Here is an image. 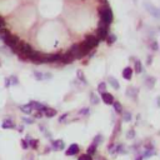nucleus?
<instances>
[{
  "label": "nucleus",
  "mask_w": 160,
  "mask_h": 160,
  "mask_svg": "<svg viewBox=\"0 0 160 160\" xmlns=\"http://www.w3.org/2000/svg\"><path fill=\"white\" fill-rule=\"evenodd\" d=\"M155 83H156V80H155V78H153V77L146 79V85H148V88H154Z\"/></svg>",
  "instance_id": "7c9ffc66"
},
{
  "label": "nucleus",
  "mask_w": 160,
  "mask_h": 160,
  "mask_svg": "<svg viewBox=\"0 0 160 160\" xmlns=\"http://www.w3.org/2000/svg\"><path fill=\"white\" fill-rule=\"evenodd\" d=\"M121 130V120H118L115 123V126H114V131H113V136H111V143L114 141V139L116 136H118V134L120 133Z\"/></svg>",
  "instance_id": "9b49d317"
},
{
  "label": "nucleus",
  "mask_w": 160,
  "mask_h": 160,
  "mask_svg": "<svg viewBox=\"0 0 160 160\" xmlns=\"http://www.w3.org/2000/svg\"><path fill=\"white\" fill-rule=\"evenodd\" d=\"M90 113V109L89 108H83L79 110V115H88Z\"/></svg>",
  "instance_id": "f704fd0d"
},
{
  "label": "nucleus",
  "mask_w": 160,
  "mask_h": 160,
  "mask_svg": "<svg viewBox=\"0 0 160 160\" xmlns=\"http://www.w3.org/2000/svg\"><path fill=\"white\" fill-rule=\"evenodd\" d=\"M78 160H93V158L90 155H88V154H83V155L79 156Z\"/></svg>",
  "instance_id": "e433bc0d"
},
{
  "label": "nucleus",
  "mask_w": 160,
  "mask_h": 160,
  "mask_svg": "<svg viewBox=\"0 0 160 160\" xmlns=\"http://www.w3.org/2000/svg\"><path fill=\"white\" fill-rule=\"evenodd\" d=\"M39 129L41 130V133H43V134H44L45 136H50V134H49V133L46 131V128H45L44 125H39Z\"/></svg>",
  "instance_id": "c9c22d12"
},
{
  "label": "nucleus",
  "mask_w": 160,
  "mask_h": 160,
  "mask_svg": "<svg viewBox=\"0 0 160 160\" xmlns=\"http://www.w3.org/2000/svg\"><path fill=\"white\" fill-rule=\"evenodd\" d=\"M51 148L54 149V150H63L64 148H65V143L60 139H56V140H51Z\"/></svg>",
  "instance_id": "1a4fd4ad"
},
{
  "label": "nucleus",
  "mask_w": 160,
  "mask_h": 160,
  "mask_svg": "<svg viewBox=\"0 0 160 160\" xmlns=\"http://www.w3.org/2000/svg\"><path fill=\"white\" fill-rule=\"evenodd\" d=\"M78 153H79V145L78 144H71L68 148V150L65 151V155L66 156H73V155H77Z\"/></svg>",
  "instance_id": "6e6552de"
},
{
  "label": "nucleus",
  "mask_w": 160,
  "mask_h": 160,
  "mask_svg": "<svg viewBox=\"0 0 160 160\" xmlns=\"http://www.w3.org/2000/svg\"><path fill=\"white\" fill-rule=\"evenodd\" d=\"M113 106H114L115 113H118V114H121L123 113V106H121V104L119 101H114L113 103Z\"/></svg>",
  "instance_id": "b1692460"
},
{
  "label": "nucleus",
  "mask_w": 160,
  "mask_h": 160,
  "mask_svg": "<svg viewBox=\"0 0 160 160\" xmlns=\"http://www.w3.org/2000/svg\"><path fill=\"white\" fill-rule=\"evenodd\" d=\"M70 54L73 55L74 60H77V59H81L84 58L83 54H81V51H80V48H79V44H74L71 48H70Z\"/></svg>",
  "instance_id": "39448f33"
},
{
  "label": "nucleus",
  "mask_w": 160,
  "mask_h": 160,
  "mask_svg": "<svg viewBox=\"0 0 160 160\" xmlns=\"http://www.w3.org/2000/svg\"><path fill=\"white\" fill-rule=\"evenodd\" d=\"M60 60L63 61V64H71V63L74 61V58H73V55L70 54V53L68 51L66 54L61 55V59H60Z\"/></svg>",
  "instance_id": "4468645a"
},
{
  "label": "nucleus",
  "mask_w": 160,
  "mask_h": 160,
  "mask_svg": "<svg viewBox=\"0 0 160 160\" xmlns=\"http://www.w3.org/2000/svg\"><path fill=\"white\" fill-rule=\"evenodd\" d=\"M20 143H21V146H23V149H28V148H29L28 141H26L25 139H21V140H20Z\"/></svg>",
  "instance_id": "ea45409f"
},
{
  "label": "nucleus",
  "mask_w": 160,
  "mask_h": 160,
  "mask_svg": "<svg viewBox=\"0 0 160 160\" xmlns=\"http://www.w3.org/2000/svg\"><path fill=\"white\" fill-rule=\"evenodd\" d=\"M150 46H151V49H153L154 51H156V50H158V43H156V41H153L151 44H150Z\"/></svg>",
  "instance_id": "a19ab883"
},
{
  "label": "nucleus",
  "mask_w": 160,
  "mask_h": 160,
  "mask_svg": "<svg viewBox=\"0 0 160 160\" xmlns=\"http://www.w3.org/2000/svg\"><path fill=\"white\" fill-rule=\"evenodd\" d=\"M123 120L129 123L131 120V113L130 111H123Z\"/></svg>",
  "instance_id": "cd10ccee"
},
{
  "label": "nucleus",
  "mask_w": 160,
  "mask_h": 160,
  "mask_svg": "<svg viewBox=\"0 0 160 160\" xmlns=\"http://www.w3.org/2000/svg\"><path fill=\"white\" fill-rule=\"evenodd\" d=\"M33 51H34V49H33V46H31L30 44H28V43H23V44H21V51H20V54H24L25 56H28V59H29V55Z\"/></svg>",
  "instance_id": "0eeeda50"
},
{
  "label": "nucleus",
  "mask_w": 160,
  "mask_h": 160,
  "mask_svg": "<svg viewBox=\"0 0 160 160\" xmlns=\"http://www.w3.org/2000/svg\"><path fill=\"white\" fill-rule=\"evenodd\" d=\"M20 110L23 111L24 114H26V115H30L31 113L34 111V110L31 109V108H30V106H29L28 104H26V105H20Z\"/></svg>",
  "instance_id": "aec40b11"
},
{
  "label": "nucleus",
  "mask_w": 160,
  "mask_h": 160,
  "mask_svg": "<svg viewBox=\"0 0 160 160\" xmlns=\"http://www.w3.org/2000/svg\"><path fill=\"white\" fill-rule=\"evenodd\" d=\"M116 40V36L114 34H108V36H106V43H108V45H113L114 43Z\"/></svg>",
  "instance_id": "a878e982"
},
{
  "label": "nucleus",
  "mask_w": 160,
  "mask_h": 160,
  "mask_svg": "<svg viewBox=\"0 0 160 160\" xmlns=\"http://www.w3.org/2000/svg\"><path fill=\"white\" fill-rule=\"evenodd\" d=\"M18 131H19V133H23V131H24V126H23V125H20V126L18 128Z\"/></svg>",
  "instance_id": "49530a36"
},
{
  "label": "nucleus",
  "mask_w": 160,
  "mask_h": 160,
  "mask_svg": "<svg viewBox=\"0 0 160 160\" xmlns=\"http://www.w3.org/2000/svg\"><path fill=\"white\" fill-rule=\"evenodd\" d=\"M19 81H18V78L15 75H12V77H9L5 79V87L9 88V87H12V85H16Z\"/></svg>",
  "instance_id": "ddd939ff"
},
{
  "label": "nucleus",
  "mask_w": 160,
  "mask_h": 160,
  "mask_svg": "<svg viewBox=\"0 0 160 160\" xmlns=\"http://www.w3.org/2000/svg\"><path fill=\"white\" fill-rule=\"evenodd\" d=\"M118 153V154H126V148L124 144H120V145H116L115 146V154Z\"/></svg>",
  "instance_id": "a211bd4d"
},
{
  "label": "nucleus",
  "mask_w": 160,
  "mask_h": 160,
  "mask_svg": "<svg viewBox=\"0 0 160 160\" xmlns=\"http://www.w3.org/2000/svg\"><path fill=\"white\" fill-rule=\"evenodd\" d=\"M77 77H78V79L84 84V85H87L88 84V81H87V78H85V75H84V73L81 71V70H78L77 71Z\"/></svg>",
  "instance_id": "5701e85b"
},
{
  "label": "nucleus",
  "mask_w": 160,
  "mask_h": 160,
  "mask_svg": "<svg viewBox=\"0 0 160 160\" xmlns=\"http://www.w3.org/2000/svg\"><path fill=\"white\" fill-rule=\"evenodd\" d=\"M126 97H130L133 99L138 98V89L136 88H128L126 90Z\"/></svg>",
  "instance_id": "dca6fc26"
},
{
  "label": "nucleus",
  "mask_w": 160,
  "mask_h": 160,
  "mask_svg": "<svg viewBox=\"0 0 160 160\" xmlns=\"http://www.w3.org/2000/svg\"><path fill=\"white\" fill-rule=\"evenodd\" d=\"M83 43H84V44L91 50V49H94V48H97L100 41L98 40L97 36H94V35H88L87 38H85V40H84Z\"/></svg>",
  "instance_id": "f03ea898"
},
{
  "label": "nucleus",
  "mask_w": 160,
  "mask_h": 160,
  "mask_svg": "<svg viewBox=\"0 0 160 160\" xmlns=\"http://www.w3.org/2000/svg\"><path fill=\"white\" fill-rule=\"evenodd\" d=\"M3 40H4V43L9 46V48H14L18 43H19V39H18V36H15V35H13V34H6L4 38H3Z\"/></svg>",
  "instance_id": "20e7f679"
},
{
  "label": "nucleus",
  "mask_w": 160,
  "mask_h": 160,
  "mask_svg": "<svg viewBox=\"0 0 160 160\" xmlns=\"http://www.w3.org/2000/svg\"><path fill=\"white\" fill-rule=\"evenodd\" d=\"M34 75H35V78H36V80H39V81H41V80H44V74H43V73L35 71V73H34Z\"/></svg>",
  "instance_id": "72a5a7b5"
},
{
  "label": "nucleus",
  "mask_w": 160,
  "mask_h": 160,
  "mask_svg": "<svg viewBox=\"0 0 160 160\" xmlns=\"http://www.w3.org/2000/svg\"><path fill=\"white\" fill-rule=\"evenodd\" d=\"M99 3L101 5H108V0H99Z\"/></svg>",
  "instance_id": "c03bdc74"
},
{
  "label": "nucleus",
  "mask_w": 160,
  "mask_h": 160,
  "mask_svg": "<svg viewBox=\"0 0 160 160\" xmlns=\"http://www.w3.org/2000/svg\"><path fill=\"white\" fill-rule=\"evenodd\" d=\"M151 61H153V56H148V64H149V65L151 64Z\"/></svg>",
  "instance_id": "de8ad7c7"
},
{
  "label": "nucleus",
  "mask_w": 160,
  "mask_h": 160,
  "mask_svg": "<svg viewBox=\"0 0 160 160\" xmlns=\"http://www.w3.org/2000/svg\"><path fill=\"white\" fill-rule=\"evenodd\" d=\"M31 160H33V159H31Z\"/></svg>",
  "instance_id": "8fccbe9b"
},
{
  "label": "nucleus",
  "mask_w": 160,
  "mask_h": 160,
  "mask_svg": "<svg viewBox=\"0 0 160 160\" xmlns=\"http://www.w3.org/2000/svg\"><path fill=\"white\" fill-rule=\"evenodd\" d=\"M144 6H145V9L148 10L149 13H150L153 16H155V18H159V9L156 8V6H154L153 4H150V3H148V2H145L144 3Z\"/></svg>",
  "instance_id": "423d86ee"
},
{
  "label": "nucleus",
  "mask_w": 160,
  "mask_h": 160,
  "mask_svg": "<svg viewBox=\"0 0 160 160\" xmlns=\"http://www.w3.org/2000/svg\"><path fill=\"white\" fill-rule=\"evenodd\" d=\"M99 15H100V21L106 25H109L113 23V19H114V15H113V12L109 5H101L99 9Z\"/></svg>",
  "instance_id": "f257e3e1"
},
{
  "label": "nucleus",
  "mask_w": 160,
  "mask_h": 160,
  "mask_svg": "<svg viewBox=\"0 0 160 160\" xmlns=\"http://www.w3.org/2000/svg\"><path fill=\"white\" fill-rule=\"evenodd\" d=\"M50 78H51V74H49V73L44 74V80H45V79H50Z\"/></svg>",
  "instance_id": "a18cd8bd"
},
{
  "label": "nucleus",
  "mask_w": 160,
  "mask_h": 160,
  "mask_svg": "<svg viewBox=\"0 0 160 160\" xmlns=\"http://www.w3.org/2000/svg\"><path fill=\"white\" fill-rule=\"evenodd\" d=\"M135 73H138V74H140L141 71H143V64L140 63V60H136L135 61V65H134V69H133Z\"/></svg>",
  "instance_id": "4be33fe9"
},
{
  "label": "nucleus",
  "mask_w": 160,
  "mask_h": 160,
  "mask_svg": "<svg viewBox=\"0 0 160 160\" xmlns=\"http://www.w3.org/2000/svg\"><path fill=\"white\" fill-rule=\"evenodd\" d=\"M108 25L106 24H104V23H99V29H98V40L99 41H101V40H105L106 39V36H108Z\"/></svg>",
  "instance_id": "7ed1b4c3"
},
{
  "label": "nucleus",
  "mask_w": 160,
  "mask_h": 160,
  "mask_svg": "<svg viewBox=\"0 0 160 160\" xmlns=\"http://www.w3.org/2000/svg\"><path fill=\"white\" fill-rule=\"evenodd\" d=\"M68 113H65V114H63L61 116H60V118H59V123H64V121H65V119L68 118Z\"/></svg>",
  "instance_id": "4c0bfd02"
},
{
  "label": "nucleus",
  "mask_w": 160,
  "mask_h": 160,
  "mask_svg": "<svg viewBox=\"0 0 160 160\" xmlns=\"http://www.w3.org/2000/svg\"><path fill=\"white\" fill-rule=\"evenodd\" d=\"M23 120H24L25 124H34V123H35V120H34V119H31V118H24Z\"/></svg>",
  "instance_id": "58836bf2"
},
{
  "label": "nucleus",
  "mask_w": 160,
  "mask_h": 160,
  "mask_svg": "<svg viewBox=\"0 0 160 160\" xmlns=\"http://www.w3.org/2000/svg\"><path fill=\"white\" fill-rule=\"evenodd\" d=\"M105 90H106V84H105V83H100V84L98 85V91H99L100 94H103V93H105Z\"/></svg>",
  "instance_id": "2f4dec72"
},
{
  "label": "nucleus",
  "mask_w": 160,
  "mask_h": 160,
  "mask_svg": "<svg viewBox=\"0 0 160 160\" xmlns=\"http://www.w3.org/2000/svg\"><path fill=\"white\" fill-rule=\"evenodd\" d=\"M126 138H128V139H134V138H135V130L134 129H129V131L126 133Z\"/></svg>",
  "instance_id": "473e14b6"
},
{
  "label": "nucleus",
  "mask_w": 160,
  "mask_h": 160,
  "mask_svg": "<svg viewBox=\"0 0 160 160\" xmlns=\"http://www.w3.org/2000/svg\"><path fill=\"white\" fill-rule=\"evenodd\" d=\"M90 103L93 104V105H97V104H99V98L95 95L94 93H90Z\"/></svg>",
  "instance_id": "c85d7f7f"
},
{
  "label": "nucleus",
  "mask_w": 160,
  "mask_h": 160,
  "mask_svg": "<svg viewBox=\"0 0 160 160\" xmlns=\"http://www.w3.org/2000/svg\"><path fill=\"white\" fill-rule=\"evenodd\" d=\"M109 83H110V85H111V87L114 88V89H116V90H118L119 88H120V85H119V83H118V80H116L114 77H109Z\"/></svg>",
  "instance_id": "412c9836"
},
{
  "label": "nucleus",
  "mask_w": 160,
  "mask_h": 160,
  "mask_svg": "<svg viewBox=\"0 0 160 160\" xmlns=\"http://www.w3.org/2000/svg\"><path fill=\"white\" fill-rule=\"evenodd\" d=\"M143 159H144V158H143V155H141V154H140V155H138V156L135 158V160H143Z\"/></svg>",
  "instance_id": "09e8293b"
},
{
  "label": "nucleus",
  "mask_w": 160,
  "mask_h": 160,
  "mask_svg": "<svg viewBox=\"0 0 160 160\" xmlns=\"http://www.w3.org/2000/svg\"><path fill=\"white\" fill-rule=\"evenodd\" d=\"M2 126H3V129H13V128H15V124L12 119H5Z\"/></svg>",
  "instance_id": "f3484780"
},
{
  "label": "nucleus",
  "mask_w": 160,
  "mask_h": 160,
  "mask_svg": "<svg viewBox=\"0 0 160 160\" xmlns=\"http://www.w3.org/2000/svg\"><path fill=\"white\" fill-rule=\"evenodd\" d=\"M44 115L48 116V118H53V116L56 115V110L53 109V108H46L45 111H44Z\"/></svg>",
  "instance_id": "6ab92c4d"
},
{
  "label": "nucleus",
  "mask_w": 160,
  "mask_h": 160,
  "mask_svg": "<svg viewBox=\"0 0 160 160\" xmlns=\"http://www.w3.org/2000/svg\"><path fill=\"white\" fill-rule=\"evenodd\" d=\"M25 140L28 141V145H29L30 148H33V149H38V144H39V140H38V139H31V138L28 135Z\"/></svg>",
  "instance_id": "2eb2a0df"
},
{
  "label": "nucleus",
  "mask_w": 160,
  "mask_h": 160,
  "mask_svg": "<svg viewBox=\"0 0 160 160\" xmlns=\"http://www.w3.org/2000/svg\"><path fill=\"white\" fill-rule=\"evenodd\" d=\"M5 26V20L3 19V16H0V29H3Z\"/></svg>",
  "instance_id": "79ce46f5"
},
{
  "label": "nucleus",
  "mask_w": 160,
  "mask_h": 160,
  "mask_svg": "<svg viewBox=\"0 0 160 160\" xmlns=\"http://www.w3.org/2000/svg\"><path fill=\"white\" fill-rule=\"evenodd\" d=\"M141 155H143V158H150V156L156 155V151H155V149L154 150H145L144 154H141Z\"/></svg>",
  "instance_id": "c756f323"
},
{
  "label": "nucleus",
  "mask_w": 160,
  "mask_h": 160,
  "mask_svg": "<svg viewBox=\"0 0 160 160\" xmlns=\"http://www.w3.org/2000/svg\"><path fill=\"white\" fill-rule=\"evenodd\" d=\"M43 115H44V114H43L41 111H38V113L35 114V118H36V119H39V118H41V116H43Z\"/></svg>",
  "instance_id": "37998d69"
},
{
  "label": "nucleus",
  "mask_w": 160,
  "mask_h": 160,
  "mask_svg": "<svg viewBox=\"0 0 160 160\" xmlns=\"http://www.w3.org/2000/svg\"><path fill=\"white\" fill-rule=\"evenodd\" d=\"M133 74H134L133 68L126 66V68L123 70V78H124V79H126V80H130V79L133 78Z\"/></svg>",
  "instance_id": "f8f14e48"
},
{
  "label": "nucleus",
  "mask_w": 160,
  "mask_h": 160,
  "mask_svg": "<svg viewBox=\"0 0 160 160\" xmlns=\"http://www.w3.org/2000/svg\"><path fill=\"white\" fill-rule=\"evenodd\" d=\"M101 100H103L105 104H108V105H113V103L115 101L113 95H111L110 93H106V91L101 94Z\"/></svg>",
  "instance_id": "9d476101"
},
{
  "label": "nucleus",
  "mask_w": 160,
  "mask_h": 160,
  "mask_svg": "<svg viewBox=\"0 0 160 160\" xmlns=\"http://www.w3.org/2000/svg\"><path fill=\"white\" fill-rule=\"evenodd\" d=\"M101 141H103V135L98 134V135H97V136H95L94 139H93V143H91V144H93V145H95V146L98 148V145H99Z\"/></svg>",
  "instance_id": "393cba45"
},
{
  "label": "nucleus",
  "mask_w": 160,
  "mask_h": 160,
  "mask_svg": "<svg viewBox=\"0 0 160 160\" xmlns=\"http://www.w3.org/2000/svg\"><path fill=\"white\" fill-rule=\"evenodd\" d=\"M95 153H97V146L93 145V144H91V145H89V146H88V149H87V154L91 156V155H94Z\"/></svg>",
  "instance_id": "bb28decb"
}]
</instances>
